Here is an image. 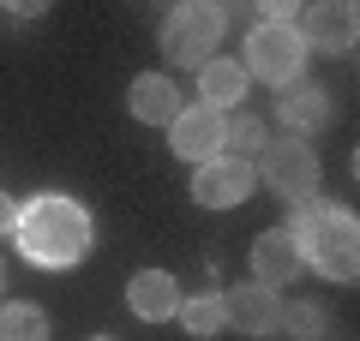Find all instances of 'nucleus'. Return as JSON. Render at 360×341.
Instances as JSON below:
<instances>
[{
	"instance_id": "f03ea898",
	"label": "nucleus",
	"mask_w": 360,
	"mask_h": 341,
	"mask_svg": "<svg viewBox=\"0 0 360 341\" xmlns=\"http://www.w3.org/2000/svg\"><path fill=\"white\" fill-rule=\"evenodd\" d=\"M288 234H295L307 269H319L330 281H348V288L360 281V222H354V210H342V203H307L288 222Z\"/></svg>"
},
{
	"instance_id": "0eeeda50",
	"label": "nucleus",
	"mask_w": 360,
	"mask_h": 341,
	"mask_svg": "<svg viewBox=\"0 0 360 341\" xmlns=\"http://www.w3.org/2000/svg\"><path fill=\"white\" fill-rule=\"evenodd\" d=\"M300 42H307V54H354L360 42V13L354 0H319V6H307V18H300Z\"/></svg>"
},
{
	"instance_id": "4be33fe9",
	"label": "nucleus",
	"mask_w": 360,
	"mask_h": 341,
	"mask_svg": "<svg viewBox=\"0 0 360 341\" xmlns=\"http://www.w3.org/2000/svg\"><path fill=\"white\" fill-rule=\"evenodd\" d=\"M90 341H115V335H90Z\"/></svg>"
},
{
	"instance_id": "a211bd4d",
	"label": "nucleus",
	"mask_w": 360,
	"mask_h": 341,
	"mask_svg": "<svg viewBox=\"0 0 360 341\" xmlns=\"http://www.w3.org/2000/svg\"><path fill=\"white\" fill-rule=\"evenodd\" d=\"M276 329H295V335H319L324 329V305L319 300H295V305H283V323Z\"/></svg>"
},
{
	"instance_id": "9d476101",
	"label": "nucleus",
	"mask_w": 360,
	"mask_h": 341,
	"mask_svg": "<svg viewBox=\"0 0 360 341\" xmlns=\"http://www.w3.org/2000/svg\"><path fill=\"white\" fill-rule=\"evenodd\" d=\"M300 246H295V234H288V227H264V234H258L252 240V276L264 281V288H276L283 293L288 281H300Z\"/></svg>"
},
{
	"instance_id": "ddd939ff",
	"label": "nucleus",
	"mask_w": 360,
	"mask_h": 341,
	"mask_svg": "<svg viewBox=\"0 0 360 341\" xmlns=\"http://www.w3.org/2000/svg\"><path fill=\"white\" fill-rule=\"evenodd\" d=\"M276 120L288 126V138H307V132H319L330 120V96L319 84H288L283 102H276Z\"/></svg>"
},
{
	"instance_id": "f3484780",
	"label": "nucleus",
	"mask_w": 360,
	"mask_h": 341,
	"mask_svg": "<svg viewBox=\"0 0 360 341\" xmlns=\"http://www.w3.org/2000/svg\"><path fill=\"white\" fill-rule=\"evenodd\" d=\"M270 144V132H264V120L258 114H240V120H229V138H222V156H234V162H252L258 150Z\"/></svg>"
},
{
	"instance_id": "6e6552de",
	"label": "nucleus",
	"mask_w": 360,
	"mask_h": 341,
	"mask_svg": "<svg viewBox=\"0 0 360 341\" xmlns=\"http://www.w3.org/2000/svg\"><path fill=\"white\" fill-rule=\"evenodd\" d=\"M252 162H234V156H217V162H205V168H193V203L198 210H234V203H246L252 198Z\"/></svg>"
},
{
	"instance_id": "39448f33",
	"label": "nucleus",
	"mask_w": 360,
	"mask_h": 341,
	"mask_svg": "<svg viewBox=\"0 0 360 341\" xmlns=\"http://www.w3.org/2000/svg\"><path fill=\"white\" fill-rule=\"evenodd\" d=\"M246 78H258V84H300V66H307V42H300L295 25H252V36H246Z\"/></svg>"
},
{
	"instance_id": "f257e3e1",
	"label": "nucleus",
	"mask_w": 360,
	"mask_h": 341,
	"mask_svg": "<svg viewBox=\"0 0 360 341\" xmlns=\"http://www.w3.org/2000/svg\"><path fill=\"white\" fill-rule=\"evenodd\" d=\"M90 210L66 192H37V198L18 203V222H13V240L18 258L37 269H72L78 258L90 252Z\"/></svg>"
},
{
	"instance_id": "7ed1b4c3",
	"label": "nucleus",
	"mask_w": 360,
	"mask_h": 341,
	"mask_svg": "<svg viewBox=\"0 0 360 341\" xmlns=\"http://www.w3.org/2000/svg\"><path fill=\"white\" fill-rule=\"evenodd\" d=\"M222 30H229V13L210 6V0H180V6H168V18H162V54H168V66L198 72L205 60H217Z\"/></svg>"
},
{
	"instance_id": "9b49d317",
	"label": "nucleus",
	"mask_w": 360,
	"mask_h": 341,
	"mask_svg": "<svg viewBox=\"0 0 360 341\" xmlns=\"http://www.w3.org/2000/svg\"><path fill=\"white\" fill-rule=\"evenodd\" d=\"M180 281L168 276V269H139V276L127 281V312L144 317V323H168V317L180 312Z\"/></svg>"
},
{
	"instance_id": "dca6fc26",
	"label": "nucleus",
	"mask_w": 360,
	"mask_h": 341,
	"mask_svg": "<svg viewBox=\"0 0 360 341\" xmlns=\"http://www.w3.org/2000/svg\"><path fill=\"white\" fill-rule=\"evenodd\" d=\"M180 329H186V335H198V341H210V335H222V329H229V317H222V293H193V300H180Z\"/></svg>"
},
{
	"instance_id": "20e7f679",
	"label": "nucleus",
	"mask_w": 360,
	"mask_h": 341,
	"mask_svg": "<svg viewBox=\"0 0 360 341\" xmlns=\"http://www.w3.org/2000/svg\"><path fill=\"white\" fill-rule=\"evenodd\" d=\"M258 180H264L283 203L307 210V203H319V186H324L319 150H312L307 138H270L264 150H258Z\"/></svg>"
},
{
	"instance_id": "412c9836",
	"label": "nucleus",
	"mask_w": 360,
	"mask_h": 341,
	"mask_svg": "<svg viewBox=\"0 0 360 341\" xmlns=\"http://www.w3.org/2000/svg\"><path fill=\"white\" fill-rule=\"evenodd\" d=\"M0 300H6V258H0Z\"/></svg>"
},
{
	"instance_id": "f8f14e48",
	"label": "nucleus",
	"mask_w": 360,
	"mask_h": 341,
	"mask_svg": "<svg viewBox=\"0 0 360 341\" xmlns=\"http://www.w3.org/2000/svg\"><path fill=\"white\" fill-rule=\"evenodd\" d=\"M127 108H132V120H144V126H174V114L186 108V102H180L174 78L139 72V78H132V90H127Z\"/></svg>"
},
{
	"instance_id": "2eb2a0df",
	"label": "nucleus",
	"mask_w": 360,
	"mask_h": 341,
	"mask_svg": "<svg viewBox=\"0 0 360 341\" xmlns=\"http://www.w3.org/2000/svg\"><path fill=\"white\" fill-rule=\"evenodd\" d=\"M0 341H49V312L37 300H0Z\"/></svg>"
},
{
	"instance_id": "6ab92c4d",
	"label": "nucleus",
	"mask_w": 360,
	"mask_h": 341,
	"mask_svg": "<svg viewBox=\"0 0 360 341\" xmlns=\"http://www.w3.org/2000/svg\"><path fill=\"white\" fill-rule=\"evenodd\" d=\"M13 222H18V203H13V192H0V234H13Z\"/></svg>"
},
{
	"instance_id": "1a4fd4ad",
	"label": "nucleus",
	"mask_w": 360,
	"mask_h": 341,
	"mask_svg": "<svg viewBox=\"0 0 360 341\" xmlns=\"http://www.w3.org/2000/svg\"><path fill=\"white\" fill-rule=\"evenodd\" d=\"M222 317L240 335H270V329L283 323V293L264 288V281H240V288L222 293Z\"/></svg>"
},
{
	"instance_id": "423d86ee",
	"label": "nucleus",
	"mask_w": 360,
	"mask_h": 341,
	"mask_svg": "<svg viewBox=\"0 0 360 341\" xmlns=\"http://www.w3.org/2000/svg\"><path fill=\"white\" fill-rule=\"evenodd\" d=\"M222 138H229V114L205 108V102L180 108V114H174V126H168V144H174V156H180V162H193V168L217 162V156H222Z\"/></svg>"
},
{
	"instance_id": "4468645a",
	"label": "nucleus",
	"mask_w": 360,
	"mask_h": 341,
	"mask_svg": "<svg viewBox=\"0 0 360 341\" xmlns=\"http://www.w3.org/2000/svg\"><path fill=\"white\" fill-rule=\"evenodd\" d=\"M246 90H252V78H246L240 60H205V66H198V102H205V108L229 114Z\"/></svg>"
},
{
	"instance_id": "aec40b11",
	"label": "nucleus",
	"mask_w": 360,
	"mask_h": 341,
	"mask_svg": "<svg viewBox=\"0 0 360 341\" xmlns=\"http://www.w3.org/2000/svg\"><path fill=\"white\" fill-rule=\"evenodd\" d=\"M6 18H18V25H25V18H42V6H37V0H18V6H6Z\"/></svg>"
}]
</instances>
